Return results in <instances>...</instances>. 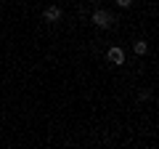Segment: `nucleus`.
Here are the masks:
<instances>
[{"instance_id":"f257e3e1","label":"nucleus","mask_w":159,"mask_h":149,"mask_svg":"<svg viewBox=\"0 0 159 149\" xmlns=\"http://www.w3.org/2000/svg\"><path fill=\"white\" fill-rule=\"evenodd\" d=\"M90 22L96 24V27H101V29H109V27H114V16L109 11H103V8H98L96 13L90 16Z\"/></svg>"},{"instance_id":"f03ea898","label":"nucleus","mask_w":159,"mask_h":149,"mask_svg":"<svg viewBox=\"0 0 159 149\" xmlns=\"http://www.w3.org/2000/svg\"><path fill=\"white\" fill-rule=\"evenodd\" d=\"M43 19H45L48 24H56L58 19H61V8L58 6H48L45 11H43Z\"/></svg>"},{"instance_id":"7ed1b4c3","label":"nucleus","mask_w":159,"mask_h":149,"mask_svg":"<svg viewBox=\"0 0 159 149\" xmlns=\"http://www.w3.org/2000/svg\"><path fill=\"white\" fill-rule=\"evenodd\" d=\"M106 59L111 64H125V51H122V48H109L106 51Z\"/></svg>"},{"instance_id":"20e7f679","label":"nucleus","mask_w":159,"mask_h":149,"mask_svg":"<svg viewBox=\"0 0 159 149\" xmlns=\"http://www.w3.org/2000/svg\"><path fill=\"white\" fill-rule=\"evenodd\" d=\"M133 51H135L138 56H143V53L148 51V46H146V40H135V43H133Z\"/></svg>"},{"instance_id":"39448f33","label":"nucleus","mask_w":159,"mask_h":149,"mask_svg":"<svg viewBox=\"0 0 159 149\" xmlns=\"http://www.w3.org/2000/svg\"><path fill=\"white\" fill-rule=\"evenodd\" d=\"M117 3H119V6H122V8H127V6H130V3H133V0H117Z\"/></svg>"}]
</instances>
